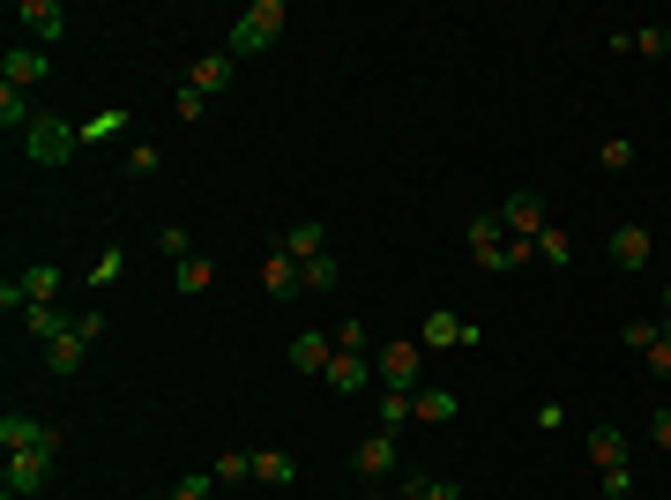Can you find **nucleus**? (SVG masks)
Segmentation results:
<instances>
[{
  "instance_id": "obj_1",
  "label": "nucleus",
  "mask_w": 671,
  "mask_h": 500,
  "mask_svg": "<svg viewBox=\"0 0 671 500\" xmlns=\"http://www.w3.org/2000/svg\"><path fill=\"white\" fill-rule=\"evenodd\" d=\"M284 23H292V8H284V0H254L247 16L231 23L224 52H231V60H262V52H269L276 38H284Z\"/></svg>"
},
{
  "instance_id": "obj_2",
  "label": "nucleus",
  "mask_w": 671,
  "mask_h": 500,
  "mask_svg": "<svg viewBox=\"0 0 671 500\" xmlns=\"http://www.w3.org/2000/svg\"><path fill=\"white\" fill-rule=\"evenodd\" d=\"M373 381H381V389H403V396H418L425 344H418V336H388V344L373 351Z\"/></svg>"
},
{
  "instance_id": "obj_3",
  "label": "nucleus",
  "mask_w": 671,
  "mask_h": 500,
  "mask_svg": "<svg viewBox=\"0 0 671 500\" xmlns=\"http://www.w3.org/2000/svg\"><path fill=\"white\" fill-rule=\"evenodd\" d=\"M75 143H82V127H68L60 112H38V120H30V135H23L30 165H46V173H52V165H68Z\"/></svg>"
},
{
  "instance_id": "obj_4",
  "label": "nucleus",
  "mask_w": 671,
  "mask_h": 500,
  "mask_svg": "<svg viewBox=\"0 0 671 500\" xmlns=\"http://www.w3.org/2000/svg\"><path fill=\"white\" fill-rule=\"evenodd\" d=\"M411 336H418L425 351H477V344H485V329H477V322H463V314H425V322L411 329Z\"/></svg>"
},
{
  "instance_id": "obj_5",
  "label": "nucleus",
  "mask_w": 671,
  "mask_h": 500,
  "mask_svg": "<svg viewBox=\"0 0 671 500\" xmlns=\"http://www.w3.org/2000/svg\"><path fill=\"white\" fill-rule=\"evenodd\" d=\"M46 478H52V455L46 449H23V455H8V463H0V493L38 500V493H46Z\"/></svg>"
},
{
  "instance_id": "obj_6",
  "label": "nucleus",
  "mask_w": 671,
  "mask_h": 500,
  "mask_svg": "<svg viewBox=\"0 0 671 500\" xmlns=\"http://www.w3.org/2000/svg\"><path fill=\"white\" fill-rule=\"evenodd\" d=\"M0 449H8V455H23V449L60 455V433H52L46 419H30V411H8V419H0Z\"/></svg>"
},
{
  "instance_id": "obj_7",
  "label": "nucleus",
  "mask_w": 671,
  "mask_h": 500,
  "mask_svg": "<svg viewBox=\"0 0 671 500\" xmlns=\"http://www.w3.org/2000/svg\"><path fill=\"white\" fill-rule=\"evenodd\" d=\"M463 239H471V262H477V269H507V225H500V217H471V225H463Z\"/></svg>"
},
{
  "instance_id": "obj_8",
  "label": "nucleus",
  "mask_w": 671,
  "mask_h": 500,
  "mask_svg": "<svg viewBox=\"0 0 671 500\" xmlns=\"http://www.w3.org/2000/svg\"><path fill=\"white\" fill-rule=\"evenodd\" d=\"M500 225H507V239H537V232H545V195L515 187V195L500 202Z\"/></svg>"
},
{
  "instance_id": "obj_9",
  "label": "nucleus",
  "mask_w": 671,
  "mask_h": 500,
  "mask_svg": "<svg viewBox=\"0 0 671 500\" xmlns=\"http://www.w3.org/2000/svg\"><path fill=\"white\" fill-rule=\"evenodd\" d=\"M16 23H23L38 46H52V38H68V8H60V0H16Z\"/></svg>"
},
{
  "instance_id": "obj_10",
  "label": "nucleus",
  "mask_w": 671,
  "mask_h": 500,
  "mask_svg": "<svg viewBox=\"0 0 671 500\" xmlns=\"http://www.w3.org/2000/svg\"><path fill=\"white\" fill-rule=\"evenodd\" d=\"M16 322H23L30 336H38V344H60V336H75V314H68L60 300H38V306H23Z\"/></svg>"
},
{
  "instance_id": "obj_11",
  "label": "nucleus",
  "mask_w": 671,
  "mask_h": 500,
  "mask_svg": "<svg viewBox=\"0 0 671 500\" xmlns=\"http://www.w3.org/2000/svg\"><path fill=\"white\" fill-rule=\"evenodd\" d=\"M328 389L336 396H358V389H373V351H336V366H328Z\"/></svg>"
},
{
  "instance_id": "obj_12",
  "label": "nucleus",
  "mask_w": 671,
  "mask_h": 500,
  "mask_svg": "<svg viewBox=\"0 0 671 500\" xmlns=\"http://www.w3.org/2000/svg\"><path fill=\"white\" fill-rule=\"evenodd\" d=\"M231 76H239V60H231V52H201L195 68H187V90L217 98V90H231Z\"/></svg>"
},
{
  "instance_id": "obj_13",
  "label": "nucleus",
  "mask_w": 671,
  "mask_h": 500,
  "mask_svg": "<svg viewBox=\"0 0 671 500\" xmlns=\"http://www.w3.org/2000/svg\"><path fill=\"white\" fill-rule=\"evenodd\" d=\"M292 366H298V374H314V381H322L328 366H336V336H322V329L292 336Z\"/></svg>"
},
{
  "instance_id": "obj_14",
  "label": "nucleus",
  "mask_w": 671,
  "mask_h": 500,
  "mask_svg": "<svg viewBox=\"0 0 671 500\" xmlns=\"http://www.w3.org/2000/svg\"><path fill=\"white\" fill-rule=\"evenodd\" d=\"M351 471L358 478H388L396 471V433H366V441L351 449Z\"/></svg>"
},
{
  "instance_id": "obj_15",
  "label": "nucleus",
  "mask_w": 671,
  "mask_h": 500,
  "mask_svg": "<svg viewBox=\"0 0 671 500\" xmlns=\"http://www.w3.org/2000/svg\"><path fill=\"white\" fill-rule=\"evenodd\" d=\"M262 292H269V300H298V292H306V276H298V262L284 247H269V262H262Z\"/></svg>"
},
{
  "instance_id": "obj_16",
  "label": "nucleus",
  "mask_w": 671,
  "mask_h": 500,
  "mask_svg": "<svg viewBox=\"0 0 671 500\" xmlns=\"http://www.w3.org/2000/svg\"><path fill=\"white\" fill-rule=\"evenodd\" d=\"M0 76L16 82V90H30V82H46L52 76V60L38 46H8V60H0Z\"/></svg>"
},
{
  "instance_id": "obj_17",
  "label": "nucleus",
  "mask_w": 671,
  "mask_h": 500,
  "mask_svg": "<svg viewBox=\"0 0 671 500\" xmlns=\"http://www.w3.org/2000/svg\"><path fill=\"white\" fill-rule=\"evenodd\" d=\"M276 247L292 254V262H314V254H328V232L314 225V217H292V225H284V239H276Z\"/></svg>"
},
{
  "instance_id": "obj_18",
  "label": "nucleus",
  "mask_w": 671,
  "mask_h": 500,
  "mask_svg": "<svg viewBox=\"0 0 671 500\" xmlns=\"http://www.w3.org/2000/svg\"><path fill=\"white\" fill-rule=\"evenodd\" d=\"M16 284H23V306H38V300H60V292H68V269H52V262H30Z\"/></svg>"
},
{
  "instance_id": "obj_19",
  "label": "nucleus",
  "mask_w": 671,
  "mask_h": 500,
  "mask_svg": "<svg viewBox=\"0 0 671 500\" xmlns=\"http://www.w3.org/2000/svg\"><path fill=\"white\" fill-rule=\"evenodd\" d=\"M82 359H90V344H82V336H60V344H46V374L52 381H75V374H82Z\"/></svg>"
},
{
  "instance_id": "obj_20",
  "label": "nucleus",
  "mask_w": 671,
  "mask_h": 500,
  "mask_svg": "<svg viewBox=\"0 0 671 500\" xmlns=\"http://www.w3.org/2000/svg\"><path fill=\"white\" fill-rule=\"evenodd\" d=\"M649 247H657V239H649V225H620V232H612V262H620V269H642Z\"/></svg>"
},
{
  "instance_id": "obj_21",
  "label": "nucleus",
  "mask_w": 671,
  "mask_h": 500,
  "mask_svg": "<svg viewBox=\"0 0 671 500\" xmlns=\"http://www.w3.org/2000/svg\"><path fill=\"white\" fill-rule=\"evenodd\" d=\"M626 449H634V441H626L620 425H590V463H596V471H612V463H626Z\"/></svg>"
},
{
  "instance_id": "obj_22",
  "label": "nucleus",
  "mask_w": 671,
  "mask_h": 500,
  "mask_svg": "<svg viewBox=\"0 0 671 500\" xmlns=\"http://www.w3.org/2000/svg\"><path fill=\"white\" fill-rule=\"evenodd\" d=\"M254 478H262V486H298V455L262 449V455H254Z\"/></svg>"
},
{
  "instance_id": "obj_23",
  "label": "nucleus",
  "mask_w": 671,
  "mask_h": 500,
  "mask_svg": "<svg viewBox=\"0 0 671 500\" xmlns=\"http://www.w3.org/2000/svg\"><path fill=\"white\" fill-rule=\"evenodd\" d=\"M298 276H306V292H336L344 284V262L336 254H314V262H298Z\"/></svg>"
},
{
  "instance_id": "obj_24",
  "label": "nucleus",
  "mask_w": 671,
  "mask_h": 500,
  "mask_svg": "<svg viewBox=\"0 0 671 500\" xmlns=\"http://www.w3.org/2000/svg\"><path fill=\"white\" fill-rule=\"evenodd\" d=\"M411 403H418V419H425V425H455V411H463V403L447 396V389H418Z\"/></svg>"
},
{
  "instance_id": "obj_25",
  "label": "nucleus",
  "mask_w": 671,
  "mask_h": 500,
  "mask_svg": "<svg viewBox=\"0 0 671 500\" xmlns=\"http://www.w3.org/2000/svg\"><path fill=\"white\" fill-rule=\"evenodd\" d=\"M30 120H38V112H30V98L16 90V82H0V127H8V135L23 127V135H30Z\"/></svg>"
},
{
  "instance_id": "obj_26",
  "label": "nucleus",
  "mask_w": 671,
  "mask_h": 500,
  "mask_svg": "<svg viewBox=\"0 0 671 500\" xmlns=\"http://www.w3.org/2000/svg\"><path fill=\"white\" fill-rule=\"evenodd\" d=\"M209 276H217V262H201V254H187V262L172 269V292H187V300H195V292H209Z\"/></svg>"
},
{
  "instance_id": "obj_27",
  "label": "nucleus",
  "mask_w": 671,
  "mask_h": 500,
  "mask_svg": "<svg viewBox=\"0 0 671 500\" xmlns=\"http://www.w3.org/2000/svg\"><path fill=\"white\" fill-rule=\"evenodd\" d=\"M411 419H418V403L403 396V389H381V433H403Z\"/></svg>"
},
{
  "instance_id": "obj_28",
  "label": "nucleus",
  "mask_w": 671,
  "mask_h": 500,
  "mask_svg": "<svg viewBox=\"0 0 671 500\" xmlns=\"http://www.w3.org/2000/svg\"><path fill=\"white\" fill-rule=\"evenodd\" d=\"M530 247H537V262H552V269H568V262H574V239H568L560 225H545L537 239H530Z\"/></svg>"
},
{
  "instance_id": "obj_29",
  "label": "nucleus",
  "mask_w": 671,
  "mask_h": 500,
  "mask_svg": "<svg viewBox=\"0 0 671 500\" xmlns=\"http://www.w3.org/2000/svg\"><path fill=\"white\" fill-rule=\"evenodd\" d=\"M396 493H411V500H463V486H455V478H403V486H396Z\"/></svg>"
},
{
  "instance_id": "obj_30",
  "label": "nucleus",
  "mask_w": 671,
  "mask_h": 500,
  "mask_svg": "<svg viewBox=\"0 0 671 500\" xmlns=\"http://www.w3.org/2000/svg\"><path fill=\"white\" fill-rule=\"evenodd\" d=\"M626 46L649 52V60H664V52H671V30L664 23H642V30H626Z\"/></svg>"
},
{
  "instance_id": "obj_31",
  "label": "nucleus",
  "mask_w": 671,
  "mask_h": 500,
  "mask_svg": "<svg viewBox=\"0 0 671 500\" xmlns=\"http://www.w3.org/2000/svg\"><path fill=\"white\" fill-rule=\"evenodd\" d=\"M209 478H217V486H239V478H254V455H247V449L217 455V463H209Z\"/></svg>"
},
{
  "instance_id": "obj_32",
  "label": "nucleus",
  "mask_w": 671,
  "mask_h": 500,
  "mask_svg": "<svg viewBox=\"0 0 671 500\" xmlns=\"http://www.w3.org/2000/svg\"><path fill=\"white\" fill-rule=\"evenodd\" d=\"M157 247L172 254V262H187V254H195V232L187 225H157Z\"/></svg>"
},
{
  "instance_id": "obj_33",
  "label": "nucleus",
  "mask_w": 671,
  "mask_h": 500,
  "mask_svg": "<svg viewBox=\"0 0 671 500\" xmlns=\"http://www.w3.org/2000/svg\"><path fill=\"white\" fill-rule=\"evenodd\" d=\"M120 269H127V254H120V247H105L98 262H90V284H120Z\"/></svg>"
},
{
  "instance_id": "obj_34",
  "label": "nucleus",
  "mask_w": 671,
  "mask_h": 500,
  "mask_svg": "<svg viewBox=\"0 0 671 500\" xmlns=\"http://www.w3.org/2000/svg\"><path fill=\"white\" fill-rule=\"evenodd\" d=\"M165 493H172V500H209V493H217V478L195 471V478H179V486H165Z\"/></svg>"
},
{
  "instance_id": "obj_35",
  "label": "nucleus",
  "mask_w": 671,
  "mask_h": 500,
  "mask_svg": "<svg viewBox=\"0 0 671 500\" xmlns=\"http://www.w3.org/2000/svg\"><path fill=\"white\" fill-rule=\"evenodd\" d=\"M596 486H604V500H626V493H634V471L612 463V471H596Z\"/></svg>"
},
{
  "instance_id": "obj_36",
  "label": "nucleus",
  "mask_w": 671,
  "mask_h": 500,
  "mask_svg": "<svg viewBox=\"0 0 671 500\" xmlns=\"http://www.w3.org/2000/svg\"><path fill=\"white\" fill-rule=\"evenodd\" d=\"M642 366H649L657 381H671V329H664V336H657V344L642 351Z\"/></svg>"
},
{
  "instance_id": "obj_37",
  "label": "nucleus",
  "mask_w": 671,
  "mask_h": 500,
  "mask_svg": "<svg viewBox=\"0 0 671 500\" xmlns=\"http://www.w3.org/2000/svg\"><path fill=\"white\" fill-rule=\"evenodd\" d=\"M657 336H664V329H657V322H620V344H626V351H649V344H657Z\"/></svg>"
},
{
  "instance_id": "obj_38",
  "label": "nucleus",
  "mask_w": 671,
  "mask_h": 500,
  "mask_svg": "<svg viewBox=\"0 0 671 500\" xmlns=\"http://www.w3.org/2000/svg\"><path fill=\"white\" fill-rule=\"evenodd\" d=\"M596 165H604V173H626V165H634V143H596Z\"/></svg>"
},
{
  "instance_id": "obj_39",
  "label": "nucleus",
  "mask_w": 671,
  "mask_h": 500,
  "mask_svg": "<svg viewBox=\"0 0 671 500\" xmlns=\"http://www.w3.org/2000/svg\"><path fill=\"white\" fill-rule=\"evenodd\" d=\"M172 112H179V120H201V112H209V98H201V90H187V82H179V98H172Z\"/></svg>"
},
{
  "instance_id": "obj_40",
  "label": "nucleus",
  "mask_w": 671,
  "mask_h": 500,
  "mask_svg": "<svg viewBox=\"0 0 671 500\" xmlns=\"http://www.w3.org/2000/svg\"><path fill=\"white\" fill-rule=\"evenodd\" d=\"M127 112H98V120H82V143H98V135H120Z\"/></svg>"
},
{
  "instance_id": "obj_41",
  "label": "nucleus",
  "mask_w": 671,
  "mask_h": 500,
  "mask_svg": "<svg viewBox=\"0 0 671 500\" xmlns=\"http://www.w3.org/2000/svg\"><path fill=\"white\" fill-rule=\"evenodd\" d=\"M649 441L671 455V403H657V411H649Z\"/></svg>"
},
{
  "instance_id": "obj_42",
  "label": "nucleus",
  "mask_w": 671,
  "mask_h": 500,
  "mask_svg": "<svg viewBox=\"0 0 671 500\" xmlns=\"http://www.w3.org/2000/svg\"><path fill=\"white\" fill-rule=\"evenodd\" d=\"M336 351H373L366 344V322H336Z\"/></svg>"
},
{
  "instance_id": "obj_43",
  "label": "nucleus",
  "mask_w": 671,
  "mask_h": 500,
  "mask_svg": "<svg viewBox=\"0 0 671 500\" xmlns=\"http://www.w3.org/2000/svg\"><path fill=\"white\" fill-rule=\"evenodd\" d=\"M105 322H112V314H98V306H90V314H75V336H82V344H98Z\"/></svg>"
},
{
  "instance_id": "obj_44",
  "label": "nucleus",
  "mask_w": 671,
  "mask_h": 500,
  "mask_svg": "<svg viewBox=\"0 0 671 500\" xmlns=\"http://www.w3.org/2000/svg\"><path fill=\"white\" fill-rule=\"evenodd\" d=\"M127 173L149 179V173H157V150H149V143H135V150H127Z\"/></svg>"
},
{
  "instance_id": "obj_45",
  "label": "nucleus",
  "mask_w": 671,
  "mask_h": 500,
  "mask_svg": "<svg viewBox=\"0 0 671 500\" xmlns=\"http://www.w3.org/2000/svg\"><path fill=\"white\" fill-rule=\"evenodd\" d=\"M664 322H671V284H664Z\"/></svg>"
},
{
  "instance_id": "obj_46",
  "label": "nucleus",
  "mask_w": 671,
  "mask_h": 500,
  "mask_svg": "<svg viewBox=\"0 0 671 500\" xmlns=\"http://www.w3.org/2000/svg\"><path fill=\"white\" fill-rule=\"evenodd\" d=\"M142 500H172V493H142Z\"/></svg>"
},
{
  "instance_id": "obj_47",
  "label": "nucleus",
  "mask_w": 671,
  "mask_h": 500,
  "mask_svg": "<svg viewBox=\"0 0 671 500\" xmlns=\"http://www.w3.org/2000/svg\"><path fill=\"white\" fill-rule=\"evenodd\" d=\"M0 500H23V493H0Z\"/></svg>"
},
{
  "instance_id": "obj_48",
  "label": "nucleus",
  "mask_w": 671,
  "mask_h": 500,
  "mask_svg": "<svg viewBox=\"0 0 671 500\" xmlns=\"http://www.w3.org/2000/svg\"><path fill=\"white\" fill-rule=\"evenodd\" d=\"M396 500H411V493H396Z\"/></svg>"
}]
</instances>
